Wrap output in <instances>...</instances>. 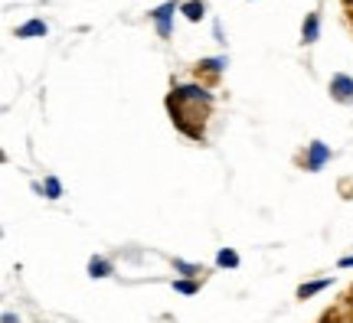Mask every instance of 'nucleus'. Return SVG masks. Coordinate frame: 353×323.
Wrapping results in <instances>:
<instances>
[{"label": "nucleus", "mask_w": 353, "mask_h": 323, "mask_svg": "<svg viewBox=\"0 0 353 323\" xmlns=\"http://www.w3.org/2000/svg\"><path fill=\"white\" fill-rule=\"evenodd\" d=\"M167 98L176 101V105H203V108H210L216 95H213V88L200 85V82H180V85H174V92Z\"/></svg>", "instance_id": "f257e3e1"}, {"label": "nucleus", "mask_w": 353, "mask_h": 323, "mask_svg": "<svg viewBox=\"0 0 353 323\" xmlns=\"http://www.w3.org/2000/svg\"><path fill=\"white\" fill-rule=\"evenodd\" d=\"M176 13H180V0H164L161 7H154V10L148 13L161 39H170V37H174V17H176Z\"/></svg>", "instance_id": "f03ea898"}, {"label": "nucleus", "mask_w": 353, "mask_h": 323, "mask_svg": "<svg viewBox=\"0 0 353 323\" xmlns=\"http://www.w3.org/2000/svg\"><path fill=\"white\" fill-rule=\"evenodd\" d=\"M330 157H334L330 144H324V140H311V144H307V154H304V170H307V174H321V170L330 163Z\"/></svg>", "instance_id": "7ed1b4c3"}, {"label": "nucleus", "mask_w": 353, "mask_h": 323, "mask_svg": "<svg viewBox=\"0 0 353 323\" xmlns=\"http://www.w3.org/2000/svg\"><path fill=\"white\" fill-rule=\"evenodd\" d=\"M327 92H330V98L337 101V105H353V75H347V72L330 75Z\"/></svg>", "instance_id": "20e7f679"}, {"label": "nucleus", "mask_w": 353, "mask_h": 323, "mask_svg": "<svg viewBox=\"0 0 353 323\" xmlns=\"http://www.w3.org/2000/svg\"><path fill=\"white\" fill-rule=\"evenodd\" d=\"M46 33H50V23H46L43 17H30V20H23V23L13 30L17 39H43Z\"/></svg>", "instance_id": "39448f33"}, {"label": "nucleus", "mask_w": 353, "mask_h": 323, "mask_svg": "<svg viewBox=\"0 0 353 323\" xmlns=\"http://www.w3.org/2000/svg\"><path fill=\"white\" fill-rule=\"evenodd\" d=\"M317 39H321V13L311 10L307 17H304V23H301V43L304 46H314Z\"/></svg>", "instance_id": "423d86ee"}, {"label": "nucleus", "mask_w": 353, "mask_h": 323, "mask_svg": "<svg viewBox=\"0 0 353 323\" xmlns=\"http://www.w3.org/2000/svg\"><path fill=\"white\" fill-rule=\"evenodd\" d=\"M85 271H88V278H92V281H101V278H112V274H114V264L105 258V255H92V258H88V264H85Z\"/></svg>", "instance_id": "0eeeda50"}, {"label": "nucleus", "mask_w": 353, "mask_h": 323, "mask_svg": "<svg viewBox=\"0 0 353 323\" xmlns=\"http://www.w3.org/2000/svg\"><path fill=\"white\" fill-rule=\"evenodd\" d=\"M334 284V274H327V278H317V281H304V284H298V300H311V298H317L321 291H327V287Z\"/></svg>", "instance_id": "6e6552de"}, {"label": "nucleus", "mask_w": 353, "mask_h": 323, "mask_svg": "<svg viewBox=\"0 0 353 323\" xmlns=\"http://www.w3.org/2000/svg\"><path fill=\"white\" fill-rule=\"evenodd\" d=\"M196 69H200V75H223L229 69V56L226 52L223 56H203L196 63Z\"/></svg>", "instance_id": "1a4fd4ad"}, {"label": "nucleus", "mask_w": 353, "mask_h": 323, "mask_svg": "<svg viewBox=\"0 0 353 323\" xmlns=\"http://www.w3.org/2000/svg\"><path fill=\"white\" fill-rule=\"evenodd\" d=\"M170 264H174V271L180 274V278H193V281H200L203 264H196V261H187V258H170Z\"/></svg>", "instance_id": "9d476101"}, {"label": "nucleus", "mask_w": 353, "mask_h": 323, "mask_svg": "<svg viewBox=\"0 0 353 323\" xmlns=\"http://www.w3.org/2000/svg\"><path fill=\"white\" fill-rule=\"evenodd\" d=\"M180 13L187 17L190 23H200L203 17H206V3L203 0H180Z\"/></svg>", "instance_id": "9b49d317"}, {"label": "nucleus", "mask_w": 353, "mask_h": 323, "mask_svg": "<svg viewBox=\"0 0 353 323\" xmlns=\"http://www.w3.org/2000/svg\"><path fill=\"white\" fill-rule=\"evenodd\" d=\"M242 264V258H239V251L236 249H219L216 251V268H229V271H236Z\"/></svg>", "instance_id": "f8f14e48"}, {"label": "nucleus", "mask_w": 353, "mask_h": 323, "mask_svg": "<svg viewBox=\"0 0 353 323\" xmlns=\"http://www.w3.org/2000/svg\"><path fill=\"white\" fill-rule=\"evenodd\" d=\"M63 196V180L59 176H43V199H50V202H56V199Z\"/></svg>", "instance_id": "ddd939ff"}, {"label": "nucleus", "mask_w": 353, "mask_h": 323, "mask_svg": "<svg viewBox=\"0 0 353 323\" xmlns=\"http://www.w3.org/2000/svg\"><path fill=\"white\" fill-rule=\"evenodd\" d=\"M174 291H176V294H187V298H193V294L200 291V281H193V278H176Z\"/></svg>", "instance_id": "4468645a"}, {"label": "nucleus", "mask_w": 353, "mask_h": 323, "mask_svg": "<svg viewBox=\"0 0 353 323\" xmlns=\"http://www.w3.org/2000/svg\"><path fill=\"white\" fill-rule=\"evenodd\" d=\"M213 39L219 46H226V33H223V23H219V20H213Z\"/></svg>", "instance_id": "2eb2a0df"}, {"label": "nucleus", "mask_w": 353, "mask_h": 323, "mask_svg": "<svg viewBox=\"0 0 353 323\" xmlns=\"http://www.w3.org/2000/svg\"><path fill=\"white\" fill-rule=\"evenodd\" d=\"M337 268H341V271H350V268H353V255H343V258L337 261Z\"/></svg>", "instance_id": "dca6fc26"}, {"label": "nucleus", "mask_w": 353, "mask_h": 323, "mask_svg": "<svg viewBox=\"0 0 353 323\" xmlns=\"http://www.w3.org/2000/svg\"><path fill=\"white\" fill-rule=\"evenodd\" d=\"M0 323H20V317L13 311H3V317H0Z\"/></svg>", "instance_id": "f3484780"}, {"label": "nucleus", "mask_w": 353, "mask_h": 323, "mask_svg": "<svg viewBox=\"0 0 353 323\" xmlns=\"http://www.w3.org/2000/svg\"><path fill=\"white\" fill-rule=\"evenodd\" d=\"M321 323H337V320H334V317H324V320H321Z\"/></svg>", "instance_id": "a211bd4d"}, {"label": "nucleus", "mask_w": 353, "mask_h": 323, "mask_svg": "<svg viewBox=\"0 0 353 323\" xmlns=\"http://www.w3.org/2000/svg\"><path fill=\"white\" fill-rule=\"evenodd\" d=\"M343 7H350V10H353V0H343Z\"/></svg>", "instance_id": "6ab92c4d"}, {"label": "nucleus", "mask_w": 353, "mask_h": 323, "mask_svg": "<svg viewBox=\"0 0 353 323\" xmlns=\"http://www.w3.org/2000/svg\"><path fill=\"white\" fill-rule=\"evenodd\" d=\"M350 311H353V294H350Z\"/></svg>", "instance_id": "aec40b11"}, {"label": "nucleus", "mask_w": 353, "mask_h": 323, "mask_svg": "<svg viewBox=\"0 0 353 323\" xmlns=\"http://www.w3.org/2000/svg\"><path fill=\"white\" fill-rule=\"evenodd\" d=\"M350 20H353V13H350Z\"/></svg>", "instance_id": "412c9836"}]
</instances>
